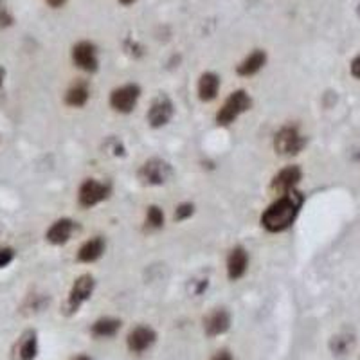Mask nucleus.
<instances>
[{"mask_svg":"<svg viewBox=\"0 0 360 360\" xmlns=\"http://www.w3.org/2000/svg\"><path fill=\"white\" fill-rule=\"evenodd\" d=\"M355 344L356 339L353 333L342 332L339 335L332 337V340H330V349H332V353L335 356H348L352 353V349L355 348Z\"/></svg>","mask_w":360,"mask_h":360,"instance_id":"nucleus-20","label":"nucleus"},{"mask_svg":"<svg viewBox=\"0 0 360 360\" xmlns=\"http://www.w3.org/2000/svg\"><path fill=\"white\" fill-rule=\"evenodd\" d=\"M49 304V299L44 297V295H29L27 303L24 304V308L31 310L29 314H34V311H41L45 307Z\"/></svg>","mask_w":360,"mask_h":360,"instance_id":"nucleus-23","label":"nucleus"},{"mask_svg":"<svg viewBox=\"0 0 360 360\" xmlns=\"http://www.w3.org/2000/svg\"><path fill=\"white\" fill-rule=\"evenodd\" d=\"M356 17L360 18V2H359V6H356Z\"/></svg>","mask_w":360,"mask_h":360,"instance_id":"nucleus-33","label":"nucleus"},{"mask_svg":"<svg viewBox=\"0 0 360 360\" xmlns=\"http://www.w3.org/2000/svg\"><path fill=\"white\" fill-rule=\"evenodd\" d=\"M6 78H8V70L0 65V103L6 99Z\"/></svg>","mask_w":360,"mask_h":360,"instance_id":"nucleus-27","label":"nucleus"},{"mask_svg":"<svg viewBox=\"0 0 360 360\" xmlns=\"http://www.w3.org/2000/svg\"><path fill=\"white\" fill-rule=\"evenodd\" d=\"M119 4H123V6H131L134 2H137V0H117Z\"/></svg>","mask_w":360,"mask_h":360,"instance_id":"nucleus-31","label":"nucleus"},{"mask_svg":"<svg viewBox=\"0 0 360 360\" xmlns=\"http://www.w3.org/2000/svg\"><path fill=\"white\" fill-rule=\"evenodd\" d=\"M141 98V89L139 85L135 83H128V85L119 86V89L112 90L110 94V107L115 112H121V114H130L135 108L137 101Z\"/></svg>","mask_w":360,"mask_h":360,"instance_id":"nucleus-6","label":"nucleus"},{"mask_svg":"<svg viewBox=\"0 0 360 360\" xmlns=\"http://www.w3.org/2000/svg\"><path fill=\"white\" fill-rule=\"evenodd\" d=\"M74 360H90V359H89V356H86V355H78Z\"/></svg>","mask_w":360,"mask_h":360,"instance_id":"nucleus-32","label":"nucleus"},{"mask_svg":"<svg viewBox=\"0 0 360 360\" xmlns=\"http://www.w3.org/2000/svg\"><path fill=\"white\" fill-rule=\"evenodd\" d=\"M90 98V89L85 82H76L65 94V103L69 107L79 108L85 107Z\"/></svg>","mask_w":360,"mask_h":360,"instance_id":"nucleus-19","label":"nucleus"},{"mask_svg":"<svg viewBox=\"0 0 360 360\" xmlns=\"http://www.w3.org/2000/svg\"><path fill=\"white\" fill-rule=\"evenodd\" d=\"M15 24V17L6 8H0V29H8Z\"/></svg>","mask_w":360,"mask_h":360,"instance_id":"nucleus-26","label":"nucleus"},{"mask_svg":"<svg viewBox=\"0 0 360 360\" xmlns=\"http://www.w3.org/2000/svg\"><path fill=\"white\" fill-rule=\"evenodd\" d=\"M349 72H352L353 78L360 79V53L356 54L352 60V63H349Z\"/></svg>","mask_w":360,"mask_h":360,"instance_id":"nucleus-28","label":"nucleus"},{"mask_svg":"<svg viewBox=\"0 0 360 360\" xmlns=\"http://www.w3.org/2000/svg\"><path fill=\"white\" fill-rule=\"evenodd\" d=\"M96 281L90 274L79 276L76 281H74L72 288H70L69 295H67V301L63 304V314L65 315H74L79 308L83 307V303H86L94 292Z\"/></svg>","mask_w":360,"mask_h":360,"instance_id":"nucleus-3","label":"nucleus"},{"mask_svg":"<svg viewBox=\"0 0 360 360\" xmlns=\"http://www.w3.org/2000/svg\"><path fill=\"white\" fill-rule=\"evenodd\" d=\"M231 326V315L229 311L224 310V308H218V310L211 311L205 319V335L207 337H218L221 333H225Z\"/></svg>","mask_w":360,"mask_h":360,"instance_id":"nucleus-15","label":"nucleus"},{"mask_svg":"<svg viewBox=\"0 0 360 360\" xmlns=\"http://www.w3.org/2000/svg\"><path fill=\"white\" fill-rule=\"evenodd\" d=\"M38 356V333L25 330L11 349V360H34Z\"/></svg>","mask_w":360,"mask_h":360,"instance_id":"nucleus-10","label":"nucleus"},{"mask_svg":"<svg viewBox=\"0 0 360 360\" xmlns=\"http://www.w3.org/2000/svg\"><path fill=\"white\" fill-rule=\"evenodd\" d=\"M173 103L168 96H157L155 99L150 105V110H148V123L153 128H160L164 124H168L173 117Z\"/></svg>","mask_w":360,"mask_h":360,"instance_id":"nucleus-9","label":"nucleus"},{"mask_svg":"<svg viewBox=\"0 0 360 360\" xmlns=\"http://www.w3.org/2000/svg\"><path fill=\"white\" fill-rule=\"evenodd\" d=\"M45 2H47V6H49V8L60 9L62 6H65L67 0H45Z\"/></svg>","mask_w":360,"mask_h":360,"instance_id":"nucleus-30","label":"nucleus"},{"mask_svg":"<svg viewBox=\"0 0 360 360\" xmlns=\"http://www.w3.org/2000/svg\"><path fill=\"white\" fill-rule=\"evenodd\" d=\"M265 63H266V53L262 49H256L236 67V72L240 74V76H243V78H249V76H254L256 72H259V70L265 67Z\"/></svg>","mask_w":360,"mask_h":360,"instance_id":"nucleus-17","label":"nucleus"},{"mask_svg":"<svg viewBox=\"0 0 360 360\" xmlns=\"http://www.w3.org/2000/svg\"><path fill=\"white\" fill-rule=\"evenodd\" d=\"M211 360H234V359H233V355L227 352V349H220V352L214 353L213 359H211Z\"/></svg>","mask_w":360,"mask_h":360,"instance_id":"nucleus-29","label":"nucleus"},{"mask_svg":"<svg viewBox=\"0 0 360 360\" xmlns=\"http://www.w3.org/2000/svg\"><path fill=\"white\" fill-rule=\"evenodd\" d=\"M247 266H249V254H247V250L242 245L234 247L231 250L229 258H227V276H229L231 281L242 279L247 272Z\"/></svg>","mask_w":360,"mask_h":360,"instance_id":"nucleus-14","label":"nucleus"},{"mask_svg":"<svg viewBox=\"0 0 360 360\" xmlns=\"http://www.w3.org/2000/svg\"><path fill=\"white\" fill-rule=\"evenodd\" d=\"M72 62L74 65L85 70V72H96L99 69L98 47L92 41H78L72 47Z\"/></svg>","mask_w":360,"mask_h":360,"instance_id":"nucleus-8","label":"nucleus"},{"mask_svg":"<svg viewBox=\"0 0 360 360\" xmlns=\"http://www.w3.org/2000/svg\"><path fill=\"white\" fill-rule=\"evenodd\" d=\"M173 175L172 164L162 159H150L139 168V180L148 186H162L166 184Z\"/></svg>","mask_w":360,"mask_h":360,"instance_id":"nucleus-5","label":"nucleus"},{"mask_svg":"<svg viewBox=\"0 0 360 360\" xmlns=\"http://www.w3.org/2000/svg\"><path fill=\"white\" fill-rule=\"evenodd\" d=\"M121 328V321L114 319V317H103L92 324V335L101 337V339H108L114 337Z\"/></svg>","mask_w":360,"mask_h":360,"instance_id":"nucleus-21","label":"nucleus"},{"mask_svg":"<svg viewBox=\"0 0 360 360\" xmlns=\"http://www.w3.org/2000/svg\"><path fill=\"white\" fill-rule=\"evenodd\" d=\"M303 205V195L294 191L285 193L262 214V225L269 233H283L295 221Z\"/></svg>","mask_w":360,"mask_h":360,"instance_id":"nucleus-1","label":"nucleus"},{"mask_svg":"<svg viewBox=\"0 0 360 360\" xmlns=\"http://www.w3.org/2000/svg\"><path fill=\"white\" fill-rule=\"evenodd\" d=\"M195 213V205L189 204V202H184V204H180L175 211V220L176 221H184L188 218L193 217Z\"/></svg>","mask_w":360,"mask_h":360,"instance_id":"nucleus-24","label":"nucleus"},{"mask_svg":"<svg viewBox=\"0 0 360 360\" xmlns=\"http://www.w3.org/2000/svg\"><path fill=\"white\" fill-rule=\"evenodd\" d=\"M301 179H303V172H301V168H299V166H288V168L281 169V172L272 179L270 188H272V191L285 195V193L294 191L295 186L301 182Z\"/></svg>","mask_w":360,"mask_h":360,"instance_id":"nucleus-11","label":"nucleus"},{"mask_svg":"<svg viewBox=\"0 0 360 360\" xmlns=\"http://www.w3.org/2000/svg\"><path fill=\"white\" fill-rule=\"evenodd\" d=\"M107 249V243L103 240L101 236H96V238H90L89 242L83 243L78 250V262L82 263H94L98 262L99 258L103 256Z\"/></svg>","mask_w":360,"mask_h":360,"instance_id":"nucleus-16","label":"nucleus"},{"mask_svg":"<svg viewBox=\"0 0 360 360\" xmlns=\"http://www.w3.org/2000/svg\"><path fill=\"white\" fill-rule=\"evenodd\" d=\"M74 229H76V224L70 218H60L47 229L45 238H47V242L51 245H65L72 238Z\"/></svg>","mask_w":360,"mask_h":360,"instance_id":"nucleus-13","label":"nucleus"},{"mask_svg":"<svg viewBox=\"0 0 360 360\" xmlns=\"http://www.w3.org/2000/svg\"><path fill=\"white\" fill-rule=\"evenodd\" d=\"M307 146V137H304L297 127H283L274 137V150L279 155H297Z\"/></svg>","mask_w":360,"mask_h":360,"instance_id":"nucleus-4","label":"nucleus"},{"mask_svg":"<svg viewBox=\"0 0 360 360\" xmlns=\"http://www.w3.org/2000/svg\"><path fill=\"white\" fill-rule=\"evenodd\" d=\"M108 195H110V186L103 184V182H98L94 179L85 180L82 186H79L78 191V202L82 207L89 209L98 205L99 202L107 200Z\"/></svg>","mask_w":360,"mask_h":360,"instance_id":"nucleus-7","label":"nucleus"},{"mask_svg":"<svg viewBox=\"0 0 360 360\" xmlns=\"http://www.w3.org/2000/svg\"><path fill=\"white\" fill-rule=\"evenodd\" d=\"M15 259V250L9 249V247H4V249H0V269H4L8 266L9 263Z\"/></svg>","mask_w":360,"mask_h":360,"instance_id":"nucleus-25","label":"nucleus"},{"mask_svg":"<svg viewBox=\"0 0 360 360\" xmlns=\"http://www.w3.org/2000/svg\"><path fill=\"white\" fill-rule=\"evenodd\" d=\"M250 105H252V101H250V96L247 94L245 90H236V92H233L227 98V101L224 103V107L218 110L217 123L221 124V127L233 124L240 115L249 110Z\"/></svg>","mask_w":360,"mask_h":360,"instance_id":"nucleus-2","label":"nucleus"},{"mask_svg":"<svg viewBox=\"0 0 360 360\" xmlns=\"http://www.w3.org/2000/svg\"><path fill=\"white\" fill-rule=\"evenodd\" d=\"M157 339V333L150 326H137L128 333V349L131 353H143L148 348H152Z\"/></svg>","mask_w":360,"mask_h":360,"instance_id":"nucleus-12","label":"nucleus"},{"mask_svg":"<svg viewBox=\"0 0 360 360\" xmlns=\"http://www.w3.org/2000/svg\"><path fill=\"white\" fill-rule=\"evenodd\" d=\"M146 225L150 229H160L164 225L162 209L157 207V205H150L146 211Z\"/></svg>","mask_w":360,"mask_h":360,"instance_id":"nucleus-22","label":"nucleus"},{"mask_svg":"<svg viewBox=\"0 0 360 360\" xmlns=\"http://www.w3.org/2000/svg\"><path fill=\"white\" fill-rule=\"evenodd\" d=\"M2 2H4V0H0V8H2Z\"/></svg>","mask_w":360,"mask_h":360,"instance_id":"nucleus-34","label":"nucleus"},{"mask_svg":"<svg viewBox=\"0 0 360 360\" xmlns=\"http://www.w3.org/2000/svg\"><path fill=\"white\" fill-rule=\"evenodd\" d=\"M220 90V78L214 72H204L198 79V98L202 101H213Z\"/></svg>","mask_w":360,"mask_h":360,"instance_id":"nucleus-18","label":"nucleus"}]
</instances>
